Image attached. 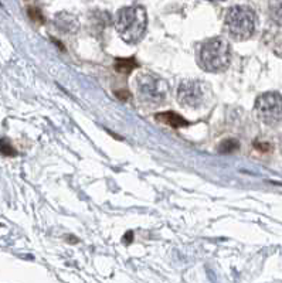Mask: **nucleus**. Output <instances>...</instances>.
<instances>
[{"label":"nucleus","mask_w":282,"mask_h":283,"mask_svg":"<svg viewBox=\"0 0 282 283\" xmlns=\"http://www.w3.org/2000/svg\"><path fill=\"white\" fill-rule=\"evenodd\" d=\"M115 29L118 36L126 44H138L146 34L148 14L145 7L134 5L121 9L116 13Z\"/></svg>","instance_id":"obj_1"},{"label":"nucleus","mask_w":282,"mask_h":283,"mask_svg":"<svg viewBox=\"0 0 282 283\" xmlns=\"http://www.w3.org/2000/svg\"><path fill=\"white\" fill-rule=\"evenodd\" d=\"M197 61L200 67L207 72H223L230 65V44L221 37L207 40L200 47Z\"/></svg>","instance_id":"obj_2"},{"label":"nucleus","mask_w":282,"mask_h":283,"mask_svg":"<svg viewBox=\"0 0 282 283\" xmlns=\"http://www.w3.org/2000/svg\"><path fill=\"white\" fill-rule=\"evenodd\" d=\"M238 149V142L234 139H227L224 140L221 145L218 146V150L220 153H231V151L237 150Z\"/></svg>","instance_id":"obj_9"},{"label":"nucleus","mask_w":282,"mask_h":283,"mask_svg":"<svg viewBox=\"0 0 282 283\" xmlns=\"http://www.w3.org/2000/svg\"><path fill=\"white\" fill-rule=\"evenodd\" d=\"M276 53H278V54H279V57H282V44L279 45V48H278V50H276Z\"/></svg>","instance_id":"obj_12"},{"label":"nucleus","mask_w":282,"mask_h":283,"mask_svg":"<svg viewBox=\"0 0 282 283\" xmlns=\"http://www.w3.org/2000/svg\"><path fill=\"white\" fill-rule=\"evenodd\" d=\"M139 101L149 107H161L169 96V84L150 72H142L134 82Z\"/></svg>","instance_id":"obj_4"},{"label":"nucleus","mask_w":282,"mask_h":283,"mask_svg":"<svg viewBox=\"0 0 282 283\" xmlns=\"http://www.w3.org/2000/svg\"><path fill=\"white\" fill-rule=\"evenodd\" d=\"M209 96V87L199 80H185L177 89V101L182 107L197 109L204 105Z\"/></svg>","instance_id":"obj_6"},{"label":"nucleus","mask_w":282,"mask_h":283,"mask_svg":"<svg viewBox=\"0 0 282 283\" xmlns=\"http://www.w3.org/2000/svg\"><path fill=\"white\" fill-rule=\"evenodd\" d=\"M257 119L268 126L276 125L282 120V95L278 92H264L255 101L254 107Z\"/></svg>","instance_id":"obj_5"},{"label":"nucleus","mask_w":282,"mask_h":283,"mask_svg":"<svg viewBox=\"0 0 282 283\" xmlns=\"http://www.w3.org/2000/svg\"><path fill=\"white\" fill-rule=\"evenodd\" d=\"M135 65H136V63H135L134 60H118L115 68L119 72H129V71L134 69Z\"/></svg>","instance_id":"obj_10"},{"label":"nucleus","mask_w":282,"mask_h":283,"mask_svg":"<svg viewBox=\"0 0 282 283\" xmlns=\"http://www.w3.org/2000/svg\"><path fill=\"white\" fill-rule=\"evenodd\" d=\"M268 7L271 20L282 29V2H271Z\"/></svg>","instance_id":"obj_8"},{"label":"nucleus","mask_w":282,"mask_h":283,"mask_svg":"<svg viewBox=\"0 0 282 283\" xmlns=\"http://www.w3.org/2000/svg\"><path fill=\"white\" fill-rule=\"evenodd\" d=\"M2 153L3 155H6V156H10V155H16V151L13 150V147L12 145H6V140H3L2 142Z\"/></svg>","instance_id":"obj_11"},{"label":"nucleus","mask_w":282,"mask_h":283,"mask_svg":"<svg viewBox=\"0 0 282 283\" xmlns=\"http://www.w3.org/2000/svg\"><path fill=\"white\" fill-rule=\"evenodd\" d=\"M155 119L158 120V122H161V123H163V125L174 127V129L189 126V122H187L183 116H180L179 113L172 112V111H170V112L158 113V115H155Z\"/></svg>","instance_id":"obj_7"},{"label":"nucleus","mask_w":282,"mask_h":283,"mask_svg":"<svg viewBox=\"0 0 282 283\" xmlns=\"http://www.w3.org/2000/svg\"><path fill=\"white\" fill-rule=\"evenodd\" d=\"M255 13L247 6H233L225 13L224 27L227 34L236 41H245L255 32Z\"/></svg>","instance_id":"obj_3"}]
</instances>
